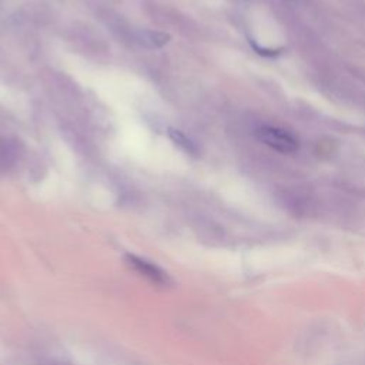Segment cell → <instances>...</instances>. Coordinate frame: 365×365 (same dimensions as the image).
Instances as JSON below:
<instances>
[{
  "instance_id": "5",
  "label": "cell",
  "mask_w": 365,
  "mask_h": 365,
  "mask_svg": "<svg viewBox=\"0 0 365 365\" xmlns=\"http://www.w3.org/2000/svg\"><path fill=\"white\" fill-rule=\"evenodd\" d=\"M13 160H14L13 147L9 144L7 140L0 138V168L7 170L9 167H11Z\"/></svg>"
},
{
  "instance_id": "1",
  "label": "cell",
  "mask_w": 365,
  "mask_h": 365,
  "mask_svg": "<svg viewBox=\"0 0 365 365\" xmlns=\"http://www.w3.org/2000/svg\"><path fill=\"white\" fill-rule=\"evenodd\" d=\"M255 135L262 144L281 154H294L299 148L298 138L281 127L264 124L255 130Z\"/></svg>"
},
{
  "instance_id": "4",
  "label": "cell",
  "mask_w": 365,
  "mask_h": 365,
  "mask_svg": "<svg viewBox=\"0 0 365 365\" xmlns=\"http://www.w3.org/2000/svg\"><path fill=\"white\" fill-rule=\"evenodd\" d=\"M168 137H170V140H171L178 148H181L184 153H187V154H190V155H197V154H198V148H197L195 143H194L190 137H187L182 131L170 127V128H168Z\"/></svg>"
},
{
  "instance_id": "6",
  "label": "cell",
  "mask_w": 365,
  "mask_h": 365,
  "mask_svg": "<svg viewBox=\"0 0 365 365\" xmlns=\"http://www.w3.org/2000/svg\"><path fill=\"white\" fill-rule=\"evenodd\" d=\"M252 46H254V48H255V51H257L258 54L265 56V57H275V56H278V54L282 51V48H265V47H258L255 43H252Z\"/></svg>"
},
{
  "instance_id": "2",
  "label": "cell",
  "mask_w": 365,
  "mask_h": 365,
  "mask_svg": "<svg viewBox=\"0 0 365 365\" xmlns=\"http://www.w3.org/2000/svg\"><path fill=\"white\" fill-rule=\"evenodd\" d=\"M124 262L127 267L138 274L141 278L147 279L150 284L160 287V288H168L173 285V279L168 275L167 271H164L161 267L154 264L153 261H148L143 257H138L135 254H125Z\"/></svg>"
},
{
  "instance_id": "3",
  "label": "cell",
  "mask_w": 365,
  "mask_h": 365,
  "mask_svg": "<svg viewBox=\"0 0 365 365\" xmlns=\"http://www.w3.org/2000/svg\"><path fill=\"white\" fill-rule=\"evenodd\" d=\"M134 40L135 43H138L140 46L145 47V48H161L165 44L170 43L171 36L165 31H158V30H137L134 33Z\"/></svg>"
}]
</instances>
